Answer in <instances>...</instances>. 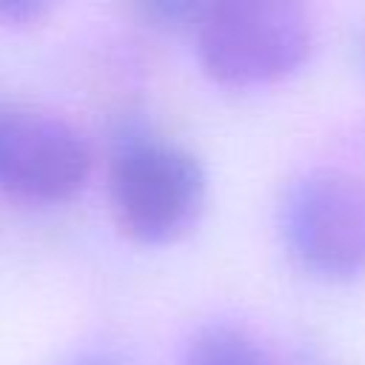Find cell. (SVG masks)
<instances>
[{"mask_svg": "<svg viewBox=\"0 0 365 365\" xmlns=\"http://www.w3.org/2000/svg\"><path fill=\"white\" fill-rule=\"evenodd\" d=\"M74 365H120V362H114V359H108V356H88V359H80V362H74Z\"/></svg>", "mask_w": 365, "mask_h": 365, "instance_id": "obj_7", "label": "cell"}, {"mask_svg": "<svg viewBox=\"0 0 365 365\" xmlns=\"http://www.w3.org/2000/svg\"><path fill=\"white\" fill-rule=\"evenodd\" d=\"M182 365H271L254 334L231 322H208L191 334Z\"/></svg>", "mask_w": 365, "mask_h": 365, "instance_id": "obj_5", "label": "cell"}, {"mask_svg": "<svg viewBox=\"0 0 365 365\" xmlns=\"http://www.w3.org/2000/svg\"><path fill=\"white\" fill-rule=\"evenodd\" d=\"M43 11H46V6L37 0H0V17L11 20V23H26Z\"/></svg>", "mask_w": 365, "mask_h": 365, "instance_id": "obj_6", "label": "cell"}, {"mask_svg": "<svg viewBox=\"0 0 365 365\" xmlns=\"http://www.w3.org/2000/svg\"><path fill=\"white\" fill-rule=\"evenodd\" d=\"M197 54L217 83L268 86L294 74L311 54V23L297 3L222 0L202 3L194 23Z\"/></svg>", "mask_w": 365, "mask_h": 365, "instance_id": "obj_1", "label": "cell"}, {"mask_svg": "<svg viewBox=\"0 0 365 365\" xmlns=\"http://www.w3.org/2000/svg\"><path fill=\"white\" fill-rule=\"evenodd\" d=\"M108 180L120 225L143 242L174 240L202 202L197 160L160 137L125 140L114 151Z\"/></svg>", "mask_w": 365, "mask_h": 365, "instance_id": "obj_2", "label": "cell"}, {"mask_svg": "<svg viewBox=\"0 0 365 365\" xmlns=\"http://www.w3.org/2000/svg\"><path fill=\"white\" fill-rule=\"evenodd\" d=\"M3 108H6V106H0V114H3Z\"/></svg>", "mask_w": 365, "mask_h": 365, "instance_id": "obj_8", "label": "cell"}, {"mask_svg": "<svg viewBox=\"0 0 365 365\" xmlns=\"http://www.w3.org/2000/svg\"><path fill=\"white\" fill-rule=\"evenodd\" d=\"M291 254L314 274L348 279L365 271V180L319 168L299 177L282 202Z\"/></svg>", "mask_w": 365, "mask_h": 365, "instance_id": "obj_3", "label": "cell"}, {"mask_svg": "<svg viewBox=\"0 0 365 365\" xmlns=\"http://www.w3.org/2000/svg\"><path fill=\"white\" fill-rule=\"evenodd\" d=\"M86 140L60 117L3 108L0 114V188L29 202H60L88 177Z\"/></svg>", "mask_w": 365, "mask_h": 365, "instance_id": "obj_4", "label": "cell"}]
</instances>
